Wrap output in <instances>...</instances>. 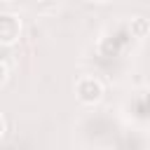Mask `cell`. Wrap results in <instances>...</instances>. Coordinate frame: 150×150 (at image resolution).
<instances>
[{
	"instance_id": "1",
	"label": "cell",
	"mask_w": 150,
	"mask_h": 150,
	"mask_svg": "<svg viewBox=\"0 0 150 150\" xmlns=\"http://www.w3.org/2000/svg\"><path fill=\"white\" fill-rule=\"evenodd\" d=\"M75 94H77V98L82 103L94 105V103H98L103 98V87H101V82L96 77H80L77 84H75Z\"/></svg>"
},
{
	"instance_id": "2",
	"label": "cell",
	"mask_w": 150,
	"mask_h": 150,
	"mask_svg": "<svg viewBox=\"0 0 150 150\" xmlns=\"http://www.w3.org/2000/svg\"><path fill=\"white\" fill-rule=\"evenodd\" d=\"M21 35V21L14 14H0V45H14Z\"/></svg>"
},
{
	"instance_id": "3",
	"label": "cell",
	"mask_w": 150,
	"mask_h": 150,
	"mask_svg": "<svg viewBox=\"0 0 150 150\" xmlns=\"http://www.w3.org/2000/svg\"><path fill=\"white\" fill-rule=\"evenodd\" d=\"M134 28H136V35H138V38H143V35H145V30H148V23H145L143 19H136V21H134Z\"/></svg>"
},
{
	"instance_id": "4",
	"label": "cell",
	"mask_w": 150,
	"mask_h": 150,
	"mask_svg": "<svg viewBox=\"0 0 150 150\" xmlns=\"http://www.w3.org/2000/svg\"><path fill=\"white\" fill-rule=\"evenodd\" d=\"M5 80H7V68L5 63H0V84H5Z\"/></svg>"
},
{
	"instance_id": "5",
	"label": "cell",
	"mask_w": 150,
	"mask_h": 150,
	"mask_svg": "<svg viewBox=\"0 0 150 150\" xmlns=\"http://www.w3.org/2000/svg\"><path fill=\"white\" fill-rule=\"evenodd\" d=\"M5 136V120H2V115H0V138Z\"/></svg>"
},
{
	"instance_id": "6",
	"label": "cell",
	"mask_w": 150,
	"mask_h": 150,
	"mask_svg": "<svg viewBox=\"0 0 150 150\" xmlns=\"http://www.w3.org/2000/svg\"><path fill=\"white\" fill-rule=\"evenodd\" d=\"M94 2H110V0H94Z\"/></svg>"
}]
</instances>
